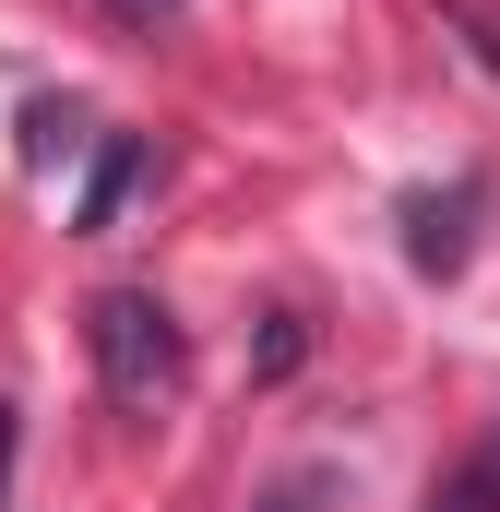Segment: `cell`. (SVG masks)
<instances>
[{
  "label": "cell",
  "mask_w": 500,
  "mask_h": 512,
  "mask_svg": "<svg viewBox=\"0 0 500 512\" xmlns=\"http://www.w3.org/2000/svg\"><path fill=\"white\" fill-rule=\"evenodd\" d=\"M84 346H96L108 405H131V417L179 405V382H191V334H179V310H167V298H143V286H108V298L84 310Z\"/></svg>",
  "instance_id": "6da1fadb"
},
{
  "label": "cell",
  "mask_w": 500,
  "mask_h": 512,
  "mask_svg": "<svg viewBox=\"0 0 500 512\" xmlns=\"http://www.w3.org/2000/svg\"><path fill=\"white\" fill-rule=\"evenodd\" d=\"M429 512H500V417H489V441H477V453L429 489Z\"/></svg>",
  "instance_id": "7a4b0ae2"
},
{
  "label": "cell",
  "mask_w": 500,
  "mask_h": 512,
  "mask_svg": "<svg viewBox=\"0 0 500 512\" xmlns=\"http://www.w3.org/2000/svg\"><path fill=\"white\" fill-rule=\"evenodd\" d=\"M131 179H143V143H108V167H96V191H84V227H108V215H120Z\"/></svg>",
  "instance_id": "3957f363"
},
{
  "label": "cell",
  "mask_w": 500,
  "mask_h": 512,
  "mask_svg": "<svg viewBox=\"0 0 500 512\" xmlns=\"http://www.w3.org/2000/svg\"><path fill=\"white\" fill-rule=\"evenodd\" d=\"M108 12H131V24H155V12H179V0H108Z\"/></svg>",
  "instance_id": "277c9868"
},
{
  "label": "cell",
  "mask_w": 500,
  "mask_h": 512,
  "mask_svg": "<svg viewBox=\"0 0 500 512\" xmlns=\"http://www.w3.org/2000/svg\"><path fill=\"white\" fill-rule=\"evenodd\" d=\"M262 512H310V489H286V501H262Z\"/></svg>",
  "instance_id": "5b68a950"
},
{
  "label": "cell",
  "mask_w": 500,
  "mask_h": 512,
  "mask_svg": "<svg viewBox=\"0 0 500 512\" xmlns=\"http://www.w3.org/2000/svg\"><path fill=\"white\" fill-rule=\"evenodd\" d=\"M0 465H12V405H0Z\"/></svg>",
  "instance_id": "8992f818"
}]
</instances>
